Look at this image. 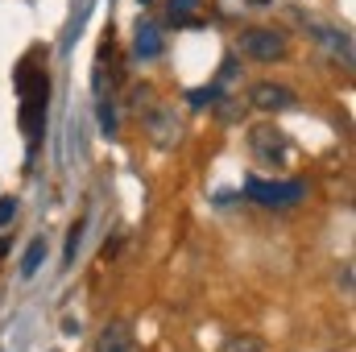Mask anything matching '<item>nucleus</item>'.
<instances>
[{
	"instance_id": "nucleus-4",
	"label": "nucleus",
	"mask_w": 356,
	"mask_h": 352,
	"mask_svg": "<svg viewBox=\"0 0 356 352\" xmlns=\"http://www.w3.org/2000/svg\"><path fill=\"white\" fill-rule=\"evenodd\" d=\"M245 191H249V199L261 203V207H294V203L307 195L302 182H266V178H249Z\"/></svg>"
},
{
	"instance_id": "nucleus-10",
	"label": "nucleus",
	"mask_w": 356,
	"mask_h": 352,
	"mask_svg": "<svg viewBox=\"0 0 356 352\" xmlns=\"http://www.w3.org/2000/svg\"><path fill=\"white\" fill-rule=\"evenodd\" d=\"M46 262V241L38 237V241H29V249H25V257H21V273L25 278H33L38 273V265Z\"/></svg>"
},
{
	"instance_id": "nucleus-3",
	"label": "nucleus",
	"mask_w": 356,
	"mask_h": 352,
	"mask_svg": "<svg viewBox=\"0 0 356 352\" xmlns=\"http://www.w3.org/2000/svg\"><path fill=\"white\" fill-rule=\"evenodd\" d=\"M249 145H253V158L261 166H269V170H282V166L294 162V145H290V137L277 125H257L249 133Z\"/></svg>"
},
{
	"instance_id": "nucleus-7",
	"label": "nucleus",
	"mask_w": 356,
	"mask_h": 352,
	"mask_svg": "<svg viewBox=\"0 0 356 352\" xmlns=\"http://www.w3.org/2000/svg\"><path fill=\"white\" fill-rule=\"evenodd\" d=\"M95 352H137V340H133V328L124 319H108L95 336Z\"/></svg>"
},
{
	"instance_id": "nucleus-1",
	"label": "nucleus",
	"mask_w": 356,
	"mask_h": 352,
	"mask_svg": "<svg viewBox=\"0 0 356 352\" xmlns=\"http://www.w3.org/2000/svg\"><path fill=\"white\" fill-rule=\"evenodd\" d=\"M17 91H21V133H25V141L33 150L38 133L46 125V95H50V75H46V63L38 67V54L21 58V67H17Z\"/></svg>"
},
{
	"instance_id": "nucleus-15",
	"label": "nucleus",
	"mask_w": 356,
	"mask_h": 352,
	"mask_svg": "<svg viewBox=\"0 0 356 352\" xmlns=\"http://www.w3.org/2000/svg\"><path fill=\"white\" fill-rule=\"evenodd\" d=\"M13 216H17V195H4V199H0V228L13 224Z\"/></svg>"
},
{
	"instance_id": "nucleus-5",
	"label": "nucleus",
	"mask_w": 356,
	"mask_h": 352,
	"mask_svg": "<svg viewBox=\"0 0 356 352\" xmlns=\"http://www.w3.org/2000/svg\"><path fill=\"white\" fill-rule=\"evenodd\" d=\"M145 133H149L154 145H178V137H182V120H178L175 108H166V104H149V108H145Z\"/></svg>"
},
{
	"instance_id": "nucleus-6",
	"label": "nucleus",
	"mask_w": 356,
	"mask_h": 352,
	"mask_svg": "<svg viewBox=\"0 0 356 352\" xmlns=\"http://www.w3.org/2000/svg\"><path fill=\"white\" fill-rule=\"evenodd\" d=\"M249 104L257 108V112H286V108H294V91L286 88V83H253L249 88Z\"/></svg>"
},
{
	"instance_id": "nucleus-14",
	"label": "nucleus",
	"mask_w": 356,
	"mask_h": 352,
	"mask_svg": "<svg viewBox=\"0 0 356 352\" xmlns=\"http://www.w3.org/2000/svg\"><path fill=\"white\" fill-rule=\"evenodd\" d=\"M99 125H104V133H116V112L108 99H99Z\"/></svg>"
},
{
	"instance_id": "nucleus-12",
	"label": "nucleus",
	"mask_w": 356,
	"mask_h": 352,
	"mask_svg": "<svg viewBox=\"0 0 356 352\" xmlns=\"http://www.w3.org/2000/svg\"><path fill=\"white\" fill-rule=\"evenodd\" d=\"M216 95H220V88H195V91H186L191 108H211V104H216Z\"/></svg>"
},
{
	"instance_id": "nucleus-17",
	"label": "nucleus",
	"mask_w": 356,
	"mask_h": 352,
	"mask_svg": "<svg viewBox=\"0 0 356 352\" xmlns=\"http://www.w3.org/2000/svg\"><path fill=\"white\" fill-rule=\"evenodd\" d=\"M249 4H257V8H261V4H269V0H249Z\"/></svg>"
},
{
	"instance_id": "nucleus-2",
	"label": "nucleus",
	"mask_w": 356,
	"mask_h": 352,
	"mask_svg": "<svg viewBox=\"0 0 356 352\" xmlns=\"http://www.w3.org/2000/svg\"><path fill=\"white\" fill-rule=\"evenodd\" d=\"M236 50L253 63H282L290 54V38L273 25H253V29H241L236 38Z\"/></svg>"
},
{
	"instance_id": "nucleus-16",
	"label": "nucleus",
	"mask_w": 356,
	"mask_h": 352,
	"mask_svg": "<svg viewBox=\"0 0 356 352\" xmlns=\"http://www.w3.org/2000/svg\"><path fill=\"white\" fill-rule=\"evenodd\" d=\"M8 257V237H0V262Z\"/></svg>"
},
{
	"instance_id": "nucleus-8",
	"label": "nucleus",
	"mask_w": 356,
	"mask_h": 352,
	"mask_svg": "<svg viewBox=\"0 0 356 352\" xmlns=\"http://www.w3.org/2000/svg\"><path fill=\"white\" fill-rule=\"evenodd\" d=\"M199 13H203V0H170L166 4L170 25H199Z\"/></svg>"
},
{
	"instance_id": "nucleus-9",
	"label": "nucleus",
	"mask_w": 356,
	"mask_h": 352,
	"mask_svg": "<svg viewBox=\"0 0 356 352\" xmlns=\"http://www.w3.org/2000/svg\"><path fill=\"white\" fill-rule=\"evenodd\" d=\"M133 46H137L141 58H158V54H162V33H158L154 25H137V42H133Z\"/></svg>"
},
{
	"instance_id": "nucleus-13",
	"label": "nucleus",
	"mask_w": 356,
	"mask_h": 352,
	"mask_svg": "<svg viewBox=\"0 0 356 352\" xmlns=\"http://www.w3.org/2000/svg\"><path fill=\"white\" fill-rule=\"evenodd\" d=\"M79 241H83V220H79V224L67 232V253H63V262H67V265L75 262V253H79Z\"/></svg>"
},
{
	"instance_id": "nucleus-11",
	"label": "nucleus",
	"mask_w": 356,
	"mask_h": 352,
	"mask_svg": "<svg viewBox=\"0 0 356 352\" xmlns=\"http://www.w3.org/2000/svg\"><path fill=\"white\" fill-rule=\"evenodd\" d=\"M224 352H269L257 336H232L228 344H224Z\"/></svg>"
}]
</instances>
